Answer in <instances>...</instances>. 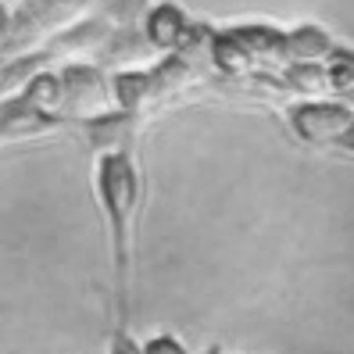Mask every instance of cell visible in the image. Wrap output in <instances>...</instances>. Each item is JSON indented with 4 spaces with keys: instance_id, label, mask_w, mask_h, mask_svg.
<instances>
[{
    "instance_id": "cell-9",
    "label": "cell",
    "mask_w": 354,
    "mask_h": 354,
    "mask_svg": "<svg viewBox=\"0 0 354 354\" xmlns=\"http://www.w3.org/2000/svg\"><path fill=\"white\" fill-rule=\"evenodd\" d=\"M344 97H347V108H354V90H351V93H344Z\"/></svg>"
},
{
    "instance_id": "cell-7",
    "label": "cell",
    "mask_w": 354,
    "mask_h": 354,
    "mask_svg": "<svg viewBox=\"0 0 354 354\" xmlns=\"http://www.w3.org/2000/svg\"><path fill=\"white\" fill-rule=\"evenodd\" d=\"M111 354H143V347L129 337V333H115L111 337Z\"/></svg>"
},
{
    "instance_id": "cell-1",
    "label": "cell",
    "mask_w": 354,
    "mask_h": 354,
    "mask_svg": "<svg viewBox=\"0 0 354 354\" xmlns=\"http://www.w3.org/2000/svg\"><path fill=\"white\" fill-rule=\"evenodd\" d=\"M97 197L104 204L111 233V268H115V333H129L133 319V225L143 197V183L133 147L97 154Z\"/></svg>"
},
{
    "instance_id": "cell-3",
    "label": "cell",
    "mask_w": 354,
    "mask_h": 354,
    "mask_svg": "<svg viewBox=\"0 0 354 354\" xmlns=\"http://www.w3.org/2000/svg\"><path fill=\"white\" fill-rule=\"evenodd\" d=\"M329 54H333V44L319 29H297L286 39V57H297L301 65H315V61H322Z\"/></svg>"
},
{
    "instance_id": "cell-6",
    "label": "cell",
    "mask_w": 354,
    "mask_h": 354,
    "mask_svg": "<svg viewBox=\"0 0 354 354\" xmlns=\"http://www.w3.org/2000/svg\"><path fill=\"white\" fill-rule=\"evenodd\" d=\"M143 354H190L176 337H154L143 344Z\"/></svg>"
},
{
    "instance_id": "cell-5",
    "label": "cell",
    "mask_w": 354,
    "mask_h": 354,
    "mask_svg": "<svg viewBox=\"0 0 354 354\" xmlns=\"http://www.w3.org/2000/svg\"><path fill=\"white\" fill-rule=\"evenodd\" d=\"M326 72H329V86L333 90H340V93L354 90V57H333V65Z\"/></svg>"
},
{
    "instance_id": "cell-2",
    "label": "cell",
    "mask_w": 354,
    "mask_h": 354,
    "mask_svg": "<svg viewBox=\"0 0 354 354\" xmlns=\"http://www.w3.org/2000/svg\"><path fill=\"white\" fill-rule=\"evenodd\" d=\"M354 122V111L347 104H301L290 111V126L304 143H337Z\"/></svg>"
},
{
    "instance_id": "cell-4",
    "label": "cell",
    "mask_w": 354,
    "mask_h": 354,
    "mask_svg": "<svg viewBox=\"0 0 354 354\" xmlns=\"http://www.w3.org/2000/svg\"><path fill=\"white\" fill-rule=\"evenodd\" d=\"M286 86L301 97H322L329 93V72L322 65H290L286 68Z\"/></svg>"
},
{
    "instance_id": "cell-8",
    "label": "cell",
    "mask_w": 354,
    "mask_h": 354,
    "mask_svg": "<svg viewBox=\"0 0 354 354\" xmlns=\"http://www.w3.org/2000/svg\"><path fill=\"white\" fill-rule=\"evenodd\" d=\"M337 143H340L344 151H351V154H354V122H351V129H347V133H344V136H340Z\"/></svg>"
},
{
    "instance_id": "cell-10",
    "label": "cell",
    "mask_w": 354,
    "mask_h": 354,
    "mask_svg": "<svg viewBox=\"0 0 354 354\" xmlns=\"http://www.w3.org/2000/svg\"><path fill=\"white\" fill-rule=\"evenodd\" d=\"M215 354H218V351H215Z\"/></svg>"
}]
</instances>
